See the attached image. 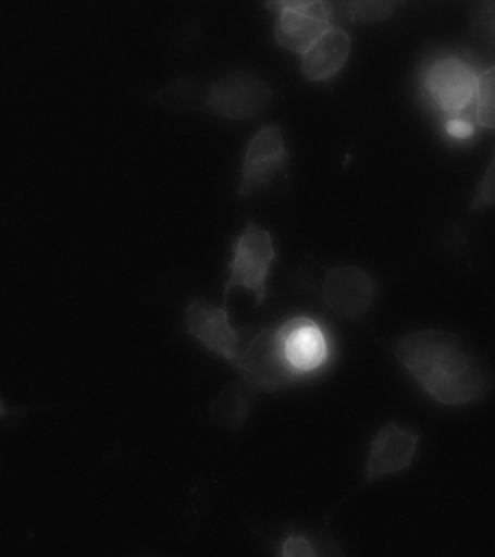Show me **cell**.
Wrapping results in <instances>:
<instances>
[{
    "label": "cell",
    "instance_id": "6da1fadb",
    "mask_svg": "<svg viewBox=\"0 0 495 557\" xmlns=\"http://www.w3.org/2000/svg\"><path fill=\"white\" fill-rule=\"evenodd\" d=\"M412 381L434 403L462 407L484 399L493 391V372L456 335L421 330L391 343Z\"/></svg>",
    "mask_w": 495,
    "mask_h": 557
},
{
    "label": "cell",
    "instance_id": "7a4b0ae2",
    "mask_svg": "<svg viewBox=\"0 0 495 557\" xmlns=\"http://www.w3.org/2000/svg\"><path fill=\"white\" fill-rule=\"evenodd\" d=\"M230 366L236 370L240 381L256 394H275L298 382L281 355L276 326L240 330V343L230 360Z\"/></svg>",
    "mask_w": 495,
    "mask_h": 557
},
{
    "label": "cell",
    "instance_id": "3957f363",
    "mask_svg": "<svg viewBox=\"0 0 495 557\" xmlns=\"http://www.w3.org/2000/svg\"><path fill=\"white\" fill-rule=\"evenodd\" d=\"M275 259L272 234L253 222H247L246 228L233 244L228 277L224 286V304H227L228 295L234 289H246L255 295L256 307H260L268 296L269 274Z\"/></svg>",
    "mask_w": 495,
    "mask_h": 557
},
{
    "label": "cell",
    "instance_id": "277c9868",
    "mask_svg": "<svg viewBox=\"0 0 495 557\" xmlns=\"http://www.w3.org/2000/svg\"><path fill=\"white\" fill-rule=\"evenodd\" d=\"M276 338L286 366L298 381L320 373L332 360V337L314 318H289L276 326Z\"/></svg>",
    "mask_w": 495,
    "mask_h": 557
},
{
    "label": "cell",
    "instance_id": "5b68a950",
    "mask_svg": "<svg viewBox=\"0 0 495 557\" xmlns=\"http://www.w3.org/2000/svg\"><path fill=\"white\" fill-rule=\"evenodd\" d=\"M478 74L458 57H438L425 67L423 87L430 103L449 117L462 116L473 107Z\"/></svg>",
    "mask_w": 495,
    "mask_h": 557
},
{
    "label": "cell",
    "instance_id": "8992f818",
    "mask_svg": "<svg viewBox=\"0 0 495 557\" xmlns=\"http://www.w3.org/2000/svg\"><path fill=\"white\" fill-rule=\"evenodd\" d=\"M271 100L272 90L262 78L236 70L208 87L203 103L216 116L243 121L262 115Z\"/></svg>",
    "mask_w": 495,
    "mask_h": 557
},
{
    "label": "cell",
    "instance_id": "52a82bcc",
    "mask_svg": "<svg viewBox=\"0 0 495 557\" xmlns=\"http://www.w3.org/2000/svg\"><path fill=\"white\" fill-rule=\"evenodd\" d=\"M276 12L275 39L282 48L295 54H304L332 28V7L310 0H286L268 3Z\"/></svg>",
    "mask_w": 495,
    "mask_h": 557
},
{
    "label": "cell",
    "instance_id": "ba28073f",
    "mask_svg": "<svg viewBox=\"0 0 495 557\" xmlns=\"http://www.w3.org/2000/svg\"><path fill=\"white\" fill-rule=\"evenodd\" d=\"M288 160V150L280 126H263L246 148L238 196L247 198L271 185L286 168Z\"/></svg>",
    "mask_w": 495,
    "mask_h": 557
},
{
    "label": "cell",
    "instance_id": "9c48e42d",
    "mask_svg": "<svg viewBox=\"0 0 495 557\" xmlns=\"http://www.w3.org/2000/svg\"><path fill=\"white\" fill-rule=\"evenodd\" d=\"M185 325L190 337L206 350L230 363L240 343V330L234 329L230 321L227 304L219 307L198 296L185 309Z\"/></svg>",
    "mask_w": 495,
    "mask_h": 557
},
{
    "label": "cell",
    "instance_id": "30bf717a",
    "mask_svg": "<svg viewBox=\"0 0 495 557\" xmlns=\"http://www.w3.org/2000/svg\"><path fill=\"white\" fill-rule=\"evenodd\" d=\"M420 434L397 422H386L378 430L368 448L364 481L404 472L410 469L419 448Z\"/></svg>",
    "mask_w": 495,
    "mask_h": 557
},
{
    "label": "cell",
    "instance_id": "8fae6325",
    "mask_svg": "<svg viewBox=\"0 0 495 557\" xmlns=\"http://www.w3.org/2000/svg\"><path fill=\"white\" fill-rule=\"evenodd\" d=\"M321 296L330 311L355 320L372 307L375 283L371 274L358 265H337L325 276Z\"/></svg>",
    "mask_w": 495,
    "mask_h": 557
},
{
    "label": "cell",
    "instance_id": "7c38bea8",
    "mask_svg": "<svg viewBox=\"0 0 495 557\" xmlns=\"http://www.w3.org/2000/svg\"><path fill=\"white\" fill-rule=\"evenodd\" d=\"M351 41L345 29L332 26L302 54L301 72L310 82H329L345 69Z\"/></svg>",
    "mask_w": 495,
    "mask_h": 557
},
{
    "label": "cell",
    "instance_id": "4fadbf2b",
    "mask_svg": "<svg viewBox=\"0 0 495 557\" xmlns=\"http://www.w3.org/2000/svg\"><path fill=\"white\" fill-rule=\"evenodd\" d=\"M256 396L258 394L245 382L228 383L211 405L212 420L223 429L240 430L253 409Z\"/></svg>",
    "mask_w": 495,
    "mask_h": 557
},
{
    "label": "cell",
    "instance_id": "5bb4252c",
    "mask_svg": "<svg viewBox=\"0 0 495 557\" xmlns=\"http://www.w3.org/2000/svg\"><path fill=\"white\" fill-rule=\"evenodd\" d=\"M494 65L484 72L478 74L475 100H473V109H475V120L478 124L484 128L494 129Z\"/></svg>",
    "mask_w": 495,
    "mask_h": 557
},
{
    "label": "cell",
    "instance_id": "9a60e30c",
    "mask_svg": "<svg viewBox=\"0 0 495 557\" xmlns=\"http://www.w3.org/2000/svg\"><path fill=\"white\" fill-rule=\"evenodd\" d=\"M276 557H321L317 533L299 529L286 531L277 543Z\"/></svg>",
    "mask_w": 495,
    "mask_h": 557
},
{
    "label": "cell",
    "instance_id": "2e32d148",
    "mask_svg": "<svg viewBox=\"0 0 495 557\" xmlns=\"http://www.w3.org/2000/svg\"><path fill=\"white\" fill-rule=\"evenodd\" d=\"M397 2H351L346 4V15L354 22L384 21L393 15Z\"/></svg>",
    "mask_w": 495,
    "mask_h": 557
},
{
    "label": "cell",
    "instance_id": "e0dca14e",
    "mask_svg": "<svg viewBox=\"0 0 495 557\" xmlns=\"http://www.w3.org/2000/svg\"><path fill=\"white\" fill-rule=\"evenodd\" d=\"M494 163H491L480 185H478L475 198L471 202V209L477 211V209L490 207V205L494 203Z\"/></svg>",
    "mask_w": 495,
    "mask_h": 557
},
{
    "label": "cell",
    "instance_id": "ac0fdd59",
    "mask_svg": "<svg viewBox=\"0 0 495 557\" xmlns=\"http://www.w3.org/2000/svg\"><path fill=\"white\" fill-rule=\"evenodd\" d=\"M445 128L446 133L449 134L450 137L458 139H468L469 137H472L473 131H475L472 122L465 120L463 116L449 117V120L446 121Z\"/></svg>",
    "mask_w": 495,
    "mask_h": 557
},
{
    "label": "cell",
    "instance_id": "d6986e66",
    "mask_svg": "<svg viewBox=\"0 0 495 557\" xmlns=\"http://www.w3.org/2000/svg\"><path fill=\"white\" fill-rule=\"evenodd\" d=\"M323 557H346L337 543L329 544L323 550Z\"/></svg>",
    "mask_w": 495,
    "mask_h": 557
}]
</instances>
